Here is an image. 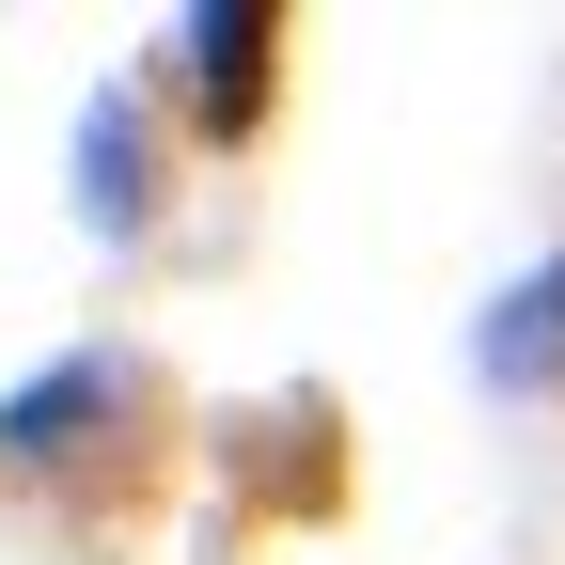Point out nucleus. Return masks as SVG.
Instances as JSON below:
<instances>
[{
    "label": "nucleus",
    "mask_w": 565,
    "mask_h": 565,
    "mask_svg": "<svg viewBox=\"0 0 565 565\" xmlns=\"http://www.w3.org/2000/svg\"><path fill=\"white\" fill-rule=\"evenodd\" d=\"M189 63H204V126H252V95H267V17H252V0H221V17H204L189 32Z\"/></svg>",
    "instance_id": "nucleus-1"
},
{
    "label": "nucleus",
    "mask_w": 565,
    "mask_h": 565,
    "mask_svg": "<svg viewBox=\"0 0 565 565\" xmlns=\"http://www.w3.org/2000/svg\"><path fill=\"white\" fill-rule=\"evenodd\" d=\"M487 362H503V377H534V362H565V267L534 282V299H503V315H487Z\"/></svg>",
    "instance_id": "nucleus-2"
},
{
    "label": "nucleus",
    "mask_w": 565,
    "mask_h": 565,
    "mask_svg": "<svg viewBox=\"0 0 565 565\" xmlns=\"http://www.w3.org/2000/svg\"><path fill=\"white\" fill-rule=\"evenodd\" d=\"M95 393H110L95 362H63V377H32V393H17V424H0V440H17V456H47V440H63V424H79V408H95Z\"/></svg>",
    "instance_id": "nucleus-3"
}]
</instances>
